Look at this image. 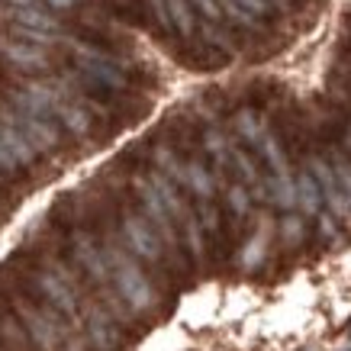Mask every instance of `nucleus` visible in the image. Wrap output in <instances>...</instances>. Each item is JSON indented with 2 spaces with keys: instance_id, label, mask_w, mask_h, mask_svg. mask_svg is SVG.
Wrapping results in <instances>:
<instances>
[{
  "instance_id": "1",
  "label": "nucleus",
  "mask_w": 351,
  "mask_h": 351,
  "mask_svg": "<svg viewBox=\"0 0 351 351\" xmlns=\"http://www.w3.org/2000/svg\"><path fill=\"white\" fill-rule=\"evenodd\" d=\"M113 277H117V290L119 297H126V303L132 309H152L155 306V293H152L149 280L142 277L136 265H129L126 258H117L113 265Z\"/></svg>"
},
{
  "instance_id": "2",
  "label": "nucleus",
  "mask_w": 351,
  "mask_h": 351,
  "mask_svg": "<svg viewBox=\"0 0 351 351\" xmlns=\"http://www.w3.org/2000/svg\"><path fill=\"white\" fill-rule=\"evenodd\" d=\"M16 309H20V319L26 326V332L32 335V341L45 351H55L58 348V332H55V322H49L43 313H36L32 306H26L23 300H16Z\"/></svg>"
},
{
  "instance_id": "3",
  "label": "nucleus",
  "mask_w": 351,
  "mask_h": 351,
  "mask_svg": "<svg viewBox=\"0 0 351 351\" xmlns=\"http://www.w3.org/2000/svg\"><path fill=\"white\" fill-rule=\"evenodd\" d=\"M39 287H43V293L49 297V303H52L55 309H62V313H68V316H75V313H77L75 293L64 287V284H62V280H58L55 274L43 271V274H39Z\"/></svg>"
},
{
  "instance_id": "4",
  "label": "nucleus",
  "mask_w": 351,
  "mask_h": 351,
  "mask_svg": "<svg viewBox=\"0 0 351 351\" xmlns=\"http://www.w3.org/2000/svg\"><path fill=\"white\" fill-rule=\"evenodd\" d=\"M126 232H129V242H132V248H136L142 258H158V248H155V242H152V235L142 229V226L136 223V219H129L126 223Z\"/></svg>"
},
{
  "instance_id": "5",
  "label": "nucleus",
  "mask_w": 351,
  "mask_h": 351,
  "mask_svg": "<svg viewBox=\"0 0 351 351\" xmlns=\"http://www.w3.org/2000/svg\"><path fill=\"white\" fill-rule=\"evenodd\" d=\"M90 339H94V345L100 351H110L113 345H117V332L110 329L107 319H100V316H90Z\"/></svg>"
},
{
  "instance_id": "6",
  "label": "nucleus",
  "mask_w": 351,
  "mask_h": 351,
  "mask_svg": "<svg viewBox=\"0 0 351 351\" xmlns=\"http://www.w3.org/2000/svg\"><path fill=\"white\" fill-rule=\"evenodd\" d=\"M300 200H303V206H306L309 213H316L319 210V193H316V187H313V181L309 178H303L300 181V193H297Z\"/></svg>"
},
{
  "instance_id": "7",
  "label": "nucleus",
  "mask_w": 351,
  "mask_h": 351,
  "mask_svg": "<svg viewBox=\"0 0 351 351\" xmlns=\"http://www.w3.org/2000/svg\"><path fill=\"white\" fill-rule=\"evenodd\" d=\"M348 339H351V332H348Z\"/></svg>"
}]
</instances>
